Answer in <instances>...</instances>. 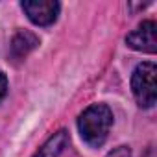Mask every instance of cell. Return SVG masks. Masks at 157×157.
I'll return each mask as SVG.
<instances>
[{"label": "cell", "instance_id": "6da1fadb", "mask_svg": "<svg viewBox=\"0 0 157 157\" xmlns=\"http://www.w3.org/2000/svg\"><path fill=\"white\" fill-rule=\"evenodd\" d=\"M111 126H113V113L105 104L89 105L78 118V129H80L82 139L93 148H98L107 140Z\"/></svg>", "mask_w": 157, "mask_h": 157}, {"label": "cell", "instance_id": "7a4b0ae2", "mask_svg": "<svg viewBox=\"0 0 157 157\" xmlns=\"http://www.w3.org/2000/svg\"><path fill=\"white\" fill-rule=\"evenodd\" d=\"M155 74L157 67L151 61L139 63L137 68L133 70L131 76V91L140 107H153L155 98H157V89H155Z\"/></svg>", "mask_w": 157, "mask_h": 157}, {"label": "cell", "instance_id": "3957f363", "mask_svg": "<svg viewBox=\"0 0 157 157\" xmlns=\"http://www.w3.org/2000/svg\"><path fill=\"white\" fill-rule=\"evenodd\" d=\"M21 8L35 26H50L59 15V2L56 0H24Z\"/></svg>", "mask_w": 157, "mask_h": 157}, {"label": "cell", "instance_id": "277c9868", "mask_svg": "<svg viewBox=\"0 0 157 157\" xmlns=\"http://www.w3.org/2000/svg\"><path fill=\"white\" fill-rule=\"evenodd\" d=\"M126 44L133 50L155 54L157 52V24L153 21H144L137 30L126 35Z\"/></svg>", "mask_w": 157, "mask_h": 157}, {"label": "cell", "instance_id": "5b68a950", "mask_svg": "<svg viewBox=\"0 0 157 157\" xmlns=\"http://www.w3.org/2000/svg\"><path fill=\"white\" fill-rule=\"evenodd\" d=\"M37 46H39V37L33 35V33L28 32V30H19V32L13 35L11 43H10V50H11V56H13L15 59L26 57V56H28L32 50H35Z\"/></svg>", "mask_w": 157, "mask_h": 157}, {"label": "cell", "instance_id": "8992f818", "mask_svg": "<svg viewBox=\"0 0 157 157\" xmlns=\"http://www.w3.org/2000/svg\"><path fill=\"white\" fill-rule=\"evenodd\" d=\"M67 144H68V133L65 129H59L39 148V151L33 157H59V153L65 150Z\"/></svg>", "mask_w": 157, "mask_h": 157}, {"label": "cell", "instance_id": "52a82bcc", "mask_svg": "<svg viewBox=\"0 0 157 157\" xmlns=\"http://www.w3.org/2000/svg\"><path fill=\"white\" fill-rule=\"evenodd\" d=\"M105 157H131V150L128 146H118V148L111 150Z\"/></svg>", "mask_w": 157, "mask_h": 157}, {"label": "cell", "instance_id": "ba28073f", "mask_svg": "<svg viewBox=\"0 0 157 157\" xmlns=\"http://www.w3.org/2000/svg\"><path fill=\"white\" fill-rule=\"evenodd\" d=\"M8 94V78L4 72H0V102H2Z\"/></svg>", "mask_w": 157, "mask_h": 157}]
</instances>
